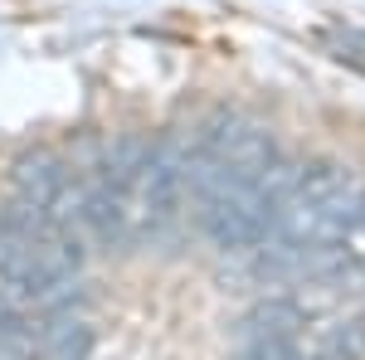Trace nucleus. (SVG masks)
<instances>
[{"mask_svg":"<svg viewBox=\"0 0 365 360\" xmlns=\"http://www.w3.org/2000/svg\"><path fill=\"white\" fill-rule=\"evenodd\" d=\"M263 253L278 273L346 282L365 277V180L341 161L297 166L268 224Z\"/></svg>","mask_w":365,"mask_h":360,"instance_id":"2","label":"nucleus"},{"mask_svg":"<svg viewBox=\"0 0 365 360\" xmlns=\"http://www.w3.org/2000/svg\"><path fill=\"white\" fill-rule=\"evenodd\" d=\"M292 170L263 122L239 112L210 117L185 146V205L200 234L220 253H253L268 239Z\"/></svg>","mask_w":365,"mask_h":360,"instance_id":"1","label":"nucleus"}]
</instances>
